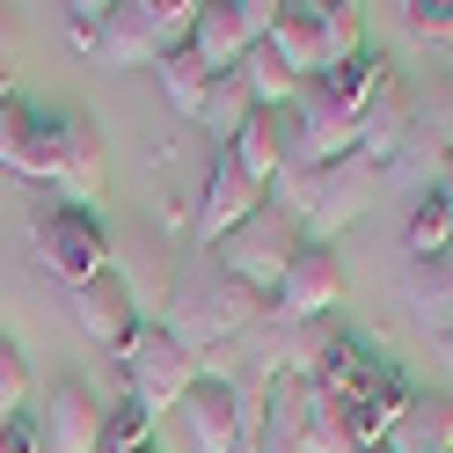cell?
<instances>
[{"label":"cell","mask_w":453,"mask_h":453,"mask_svg":"<svg viewBox=\"0 0 453 453\" xmlns=\"http://www.w3.org/2000/svg\"><path fill=\"white\" fill-rule=\"evenodd\" d=\"M300 453H358L351 446V432H344V417L336 410H315V424H307V446Z\"/></svg>","instance_id":"obj_33"},{"label":"cell","mask_w":453,"mask_h":453,"mask_svg":"<svg viewBox=\"0 0 453 453\" xmlns=\"http://www.w3.org/2000/svg\"><path fill=\"white\" fill-rule=\"evenodd\" d=\"M446 271H453V242H446Z\"/></svg>","instance_id":"obj_38"},{"label":"cell","mask_w":453,"mask_h":453,"mask_svg":"<svg viewBox=\"0 0 453 453\" xmlns=\"http://www.w3.org/2000/svg\"><path fill=\"white\" fill-rule=\"evenodd\" d=\"M0 453H44V432H37V417H30V410L0 424Z\"/></svg>","instance_id":"obj_34"},{"label":"cell","mask_w":453,"mask_h":453,"mask_svg":"<svg viewBox=\"0 0 453 453\" xmlns=\"http://www.w3.org/2000/svg\"><path fill=\"white\" fill-rule=\"evenodd\" d=\"M358 453H388V446H358Z\"/></svg>","instance_id":"obj_39"},{"label":"cell","mask_w":453,"mask_h":453,"mask_svg":"<svg viewBox=\"0 0 453 453\" xmlns=\"http://www.w3.org/2000/svg\"><path fill=\"white\" fill-rule=\"evenodd\" d=\"M264 44L293 66V81H315L322 73V0H278V22Z\"/></svg>","instance_id":"obj_14"},{"label":"cell","mask_w":453,"mask_h":453,"mask_svg":"<svg viewBox=\"0 0 453 453\" xmlns=\"http://www.w3.org/2000/svg\"><path fill=\"white\" fill-rule=\"evenodd\" d=\"M8 59H15V37H8V22H0V103H15L8 96Z\"/></svg>","instance_id":"obj_36"},{"label":"cell","mask_w":453,"mask_h":453,"mask_svg":"<svg viewBox=\"0 0 453 453\" xmlns=\"http://www.w3.org/2000/svg\"><path fill=\"white\" fill-rule=\"evenodd\" d=\"M219 154L234 161L242 176H257V183L271 190L278 176H286V110H257V118H249L234 139H226Z\"/></svg>","instance_id":"obj_15"},{"label":"cell","mask_w":453,"mask_h":453,"mask_svg":"<svg viewBox=\"0 0 453 453\" xmlns=\"http://www.w3.org/2000/svg\"><path fill=\"white\" fill-rule=\"evenodd\" d=\"M388 453H453V395H410V410L388 432Z\"/></svg>","instance_id":"obj_20"},{"label":"cell","mask_w":453,"mask_h":453,"mask_svg":"<svg viewBox=\"0 0 453 453\" xmlns=\"http://www.w3.org/2000/svg\"><path fill=\"white\" fill-rule=\"evenodd\" d=\"M234 73L249 81V96H257V110H293V96L307 88V81H293V66H286V59H278V51H271V44H249Z\"/></svg>","instance_id":"obj_23"},{"label":"cell","mask_w":453,"mask_h":453,"mask_svg":"<svg viewBox=\"0 0 453 453\" xmlns=\"http://www.w3.org/2000/svg\"><path fill=\"white\" fill-rule=\"evenodd\" d=\"M439 358H446V373H453V329H446V336H439Z\"/></svg>","instance_id":"obj_37"},{"label":"cell","mask_w":453,"mask_h":453,"mask_svg":"<svg viewBox=\"0 0 453 453\" xmlns=\"http://www.w3.org/2000/svg\"><path fill=\"white\" fill-rule=\"evenodd\" d=\"M365 59V8H322V73Z\"/></svg>","instance_id":"obj_27"},{"label":"cell","mask_w":453,"mask_h":453,"mask_svg":"<svg viewBox=\"0 0 453 453\" xmlns=\"http://www.w3.org/2000/svg\"><path fill=\"white\" fill-rule=\"evenodd\" d=\"M103 66H154L161 59V37H154V15H147V0H118L103 22V51H96Z\"/></svg>","instance_id":"obj_18"},{"label":"cell","mask_w":453,"mask_h":453,"mask_svg":"<svg viewBox=\"0 0 453 453\" xmlns=\"http://www.w3.org/2000/svg\"><path fill=\"white\" fill-rule=\"evenodd\" d=\"M176 417L190 424L197 453H249L257 424H264V388L257 380H197Z\"/></svg>","instance_id":"obj_3"},{"label":"cell","mask_w":453,"mask_h":453,"mask_svg":"<svg viewBox=\"0 0 453 453\" xmlns=\"http://www.w3.org/2000/svg\"><path fill=\"white\" fill-rule=\"evenodd\" d=\"M66 15V37H73V51H103V22H110V0H73V8H59Z\"/></svg>","instance_id":"obj_32"},{"label":"cell","mask_w":453,"mask_h":453,"mask_svg":"<svg viewBox=\"0 0 453 453\" xmlns=\"http://www.w3.org/2000/svg\"><path fill=\"white\" fill-rule=\"evenodd\" d=\"M30 410V358H22L8 336H0V424Z\"/></svg>","instance_id":"obj_30"},{"label":"cell","mask_w":453,"mask_h":453,"mask_svg":"<svg viewBox=\"0 0 453 453\" xmlns=\"http://www.w3.org/2000/svg\"><path fill=\"white\" fill-rule=\"evenodd\" d=\"M264 315H271V293L242 286V278H226V271H205V278H183V286L168 293V322L161 329L176 336L190 358H205L219 344H242Z\"/></svg>","instance_id":"obj_2"},{"label":"cell","mask_w":453,"mask_h":453,"mask_svg":"<svg viewBox=\"0 0 453 453\" xmlns=\"http://www.w3.org/2000/svg\"><path fill=\"white\" fill-rule=\"evenodd\" d=\"M132 453H154V446H132Z\"/></svg>","instance_id":"obj_40"},{"label":"cell","mask_w":453,"mask_h":453,"mask_svg":"<svg viewBox=\"0 0 453 453\" xmlns=\"http://www.w3.org/2000/svg\"><path fill=\"white\" fill-rule=\"evenodd\" d=\"M234 15H242V37H249V44H264V37H271V22H278V0H234Z\"/></svg>","instance_id":"obj_35"},{"label":"cell","mask_w":453,"mask_h":453,"mask_svg":"<svg viewBox=\"0 0 453 453\" xmlns=\"http://www.w3.org/2000/svg\"><path fill=\"white\" fill-rule=\"evenodd\" d=\"M271 205V190L257 183V176H242V168L234 161H212V176H205V190H197V242H226V234H234V226H249V219H257Z\"/></svg>","instance_id":"obj_10"},{"label":"cell","mask_w":453,"mask_h":453,"mask_svg":"<svg viewBox=\"0 0 453 453\" xmlns=\"http://www.w3.org/2000/svg\"><path fill=\"white\" fill-rule=\"evenodd\" d=\"M403 300H410V315L432 329V336H446L453 329V271H446V257H424V264H410V278H403Z\"/></svg>","instance_id":"obj_22"},{"label":"cell","mask_w":453,"mask_h":453,"mask_svg":"<svg viewBox=\"0 0 453 453\" xmlns=\"http://www.w3.org/2000/svg\"><path fill=\"white\" fill-rule=\"evenodd\" d=\"M30 249H37V271L59 278L66 293H81L88 278L110 271V234L96 226V212H73V205L44 212V219L30 226Z\"/></svg>","instance_id":"obj_5"},{"label":"cell","mask_w":453,"mask_h":453,"mask_svg":"<svg viewBox=\"0 0 453 453\" xmlns=\"http://www.w3.org/2000/svg\"><path fill=\"white\" fill-rule=\"evenodd\" d=\"M410 373H403V365H380V373H373V388H365V403L344 417V432H351V446H388V432H395V417H403L410 410Z\"/></svg>","instance_id":"obj_16"},{"label":"cell","mask_w":453,"mask_h":453,"mask_svg":"<svg viewBox=\"0 0 453 453\" xmlns=\"http://www.w3.org/2000/svg\"><path fill=\"white\" fill-rule=\"evenodd\" d=\"M190 51H197V59H205L212 73H234V66H242L249 37H242V15H234V0H205V8H197Z\"/></svg>","instance_id":"obj_21"},{"label":"cell","mask_w":453,"mask_h":453,"mask_svg":"<svg viewBox=\"0 0 453 453\" xmlns=\"http://www.w3.org/2000/svg\"><path fill=\"white\" fill-rule=\"evenodd\" d=\"M59 154H66V118L59 110L0 103V168H8V176L59 183Z\"/></svg>","instance_id":"obj_7"},{"label":"cell","mask_w":453,"mask_h":453,"mask_svg":"<svg viewBox=\"0 0 453 453\" xmlns=\"http://www.w3.org/2000/svg\"><path fill=\"white\" fill-rule=\"evenodd\" d=\"M147 432H154V417L139 410L132 395H125V403H110V410H103V453H132V446H147Z\"/></svg>","instance_id":"obj_28"},{"label":"cell","mask_w":453,"mask_h":453,"mask_svg":"<svg viewBox=\"0 0 453 453\" xmlns=\"http://www.w3.org/2000/svg\"><path fill=\"white\" fill-rule=\"evenodd\" d=\"M118 365H125V395H132V403L147 410V417L183 410V395L197 388V358H190V351H183L161 322L139 329V336H132V351H125Z\"/></svg>","instance_id":"obj_4"},{"label":"cell","mask_w":453,"mask_h":453,"mask_svg":"<svg viewBox=\"0 0 453 453\" xmlns=\"http://www.w3.org/2000/svg\"><path fill=\"white\" fill-rule=\"evenodd\" d=\"M344 300V264H336V249H307L286 264V278H278L271 293V315L278 322H329V307Z\"/></svg>","instance_id":"obj_9"},{"label":"cell","mask_w":453,"mask_h":453,"mask_svg":"<svg viewBox=\"0 0 453 453\" xmlns=\"http://www.w3.org/2000/svg\"><path fill=\"white\" fill-rule=\"evenodd\" d=\"M373 190H380V176L351 154V161H336V168H286V176L271 183V205L300 226L307 249H329L365 205H373Z\"/></svg>","instance_id":"obj_1"},{"label":"cell","mask_w":453,"mask_h":453,"mask_svg":"<svg viewBox=\"0 0 453 453\" xmlns=\"http://www.w3.org/2000/svg\"><path fill=\"white\" fill-rule=\"evenodd\" d=\"M154 81H161V96L183 110V118H197L205 110V96H212V66L197 59V51L183 44V51H168V59H154Z\"/></svg>","instance_id":"obj_24"},{"label":"cell","mask_w":453,"mask_h":453,"mask_svg":"<svg viewBox=\"0 0 453 453\" xmlns=\"http://www.w3.org/2000/svg\"><path fill=\"white\" fill-rule=\"evenodd\" d=\"M403 242H410V264H424V257H446V242H453V205L439 190H424L417 205H410V219H403Z\"/></svg>","instance_id":"obj_26"},{"label":"cell","mask_w":453,"mask_h":453,"mask_svg":"<svg viewBox=\"0 0 453 453\" xmlns=\"http://www.w3.org/2000/svg\"><path fill=\"white\" fill-rule=\"evenodd\" d=\"M380 365H388V358H380L373 344H358V336H336L329 358H322V373H315V403L336 410V417H351V410L365 403V388H373Z\"/></svg>","instance_id":"obj_12"},{"label":"cell","mask_w":453,"mask_h":453,"mask_svg":"<svg viewBox=\"0 0 453 453\" xmlns=\"http://www.w3.org/2000/svg\"><path fill=\"white\" fill-rule=\"evenodd\" d=\"M403 30L424 44H453V0H410L403 8Z\"/></svg>","instance_id":"obj_31"},{"label":"cell","mask_w":453,"mask_h":453,"mask_svg":"<svg viewBox=\"0 0 453 453\" xmlns=\"http://www.w3.org/2000/svg\"><path fill=\"white\" fill-rule=\"evenodd\" d=\"M249 118H257V96H249V81L242 73H212V96H205V110H197V125H205L219 147L234 139Z\"/></svg>","instance_id":"obj_25"},{"label":"cell","mask_w":453,"mask_h":453,"mask_svg":"<svg viewBox=\"0 0 453 453\" xmlns=\"http://www.w3.org/2000/svg\"><path fill=\"white\" fill-rule=\"evenodd\" d=\"M37 432H44V453H103V403L81 380H59L37 410Z\"/></svg>","instance_id":"obj_11"},{"label":"cell","mask_w":453,"mask_h":453,"mask_svg":"<svg viewBox=\"0 0 453 453\" xmlns=\"http://www.w3.org/2000/svg\"><path fill=\"white\" fill-rule=\"evenodd\" d=\"M73 322H81V336H88V344H103L110 358H125V351H132V336L147 329V315H139V293L125 286V271H118V264L73 293Z\"/></svg>","instance_id":"obj_8"},{"label":"cell","mask_w":453,"mask_h":453,"mask_svg":"<svg viewBox=\"0 0 453 453\" xmlns=\"http://www.w3.org/2000/svg\"><path fill=\"white\" fill-rule=\"evenodd\" d=\"M103 132L88 118H66V154H59V190H66V205L73 212H88L96 197H103Z\"/></svg>","instance_id":"obj_17"},{"label":"cell","mask_w":453,"mask_h":453,"mask_svg":"<svg viewBox=\"0 0 453 453\" xmlns=\"http://www.w3.org/2000/svg\"><path fill=\"white\" fill-rule=\"evenodd\" d=\"M410 132H417V110H410L403 96L373 103V118L358 125V161L373 168V176H388L395 161H410Z\"/></svg>","instance_id":"obj_19"},{"label":"cell","mask_w":453,"mask_h":453,"mask_svg":"<svg viewBox=\"0 0 453 453\" xmlns=\"http://www.w3.org/2000/svg\"><path fill=\"white\" fill-rule=\"evenodd\" d=\"M197 8H205V0H147V15H154V37H161V59L190 44V30H197Z\"/></svg>","instance_id":"obj_29"},{"label":"cell","mask_w":453,"mask_h":453,"mask_svg":"<svg viewBox=\"0 0 453 453\" xmlns=\"http://www.w3.org/2000/svg\"><path fill=\"white\" fill-rule=\"evenodd\" d=\"M293 257H300V226L278 212V205H264L249 226H234V234L212 249V271L242 278V286H257V293H278V278H286Z\"/></svg>","instance_id":"obj_6"},{"label":"cell","mask_w":453,"mask_h":453,"mask_svg":"<svg viewBox=\"0 0 453 453\" xmlns=\"http://www.w3.org/2000/svg\"><path fill=\"white\" fill-rule=\"evenodd\" d=\"M315 96H322L336 118L358 132L365 118H373V103H388V96H395L388 59H373V51H365V59H351V66H329V73H315Z\"/></svg>","instance_id":"obj_13"}]
</instances>
